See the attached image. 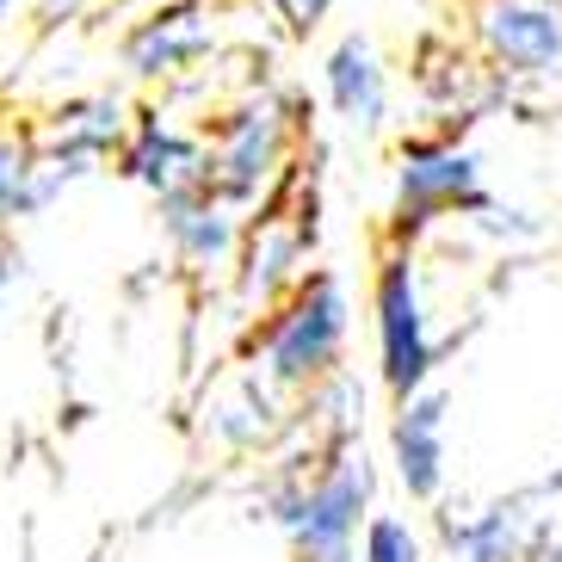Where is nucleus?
<instances>
[{
	"mask_svg": "<svg viewBox=\"0 0 562 562\" xmlns=\"http://www.w3.org/2000/svg\"><path fill=\"white\" fill-rule=\"evenodd\" d=\"M347 347V284L334 272H310L266 322V378L279 390H310L340 364Z\"/></svg>",
	"mask_w": 562,
	"mask_h": 562,
	"instance_id": "2",
	"label": "nucleus"
},
{
	"mask_svg": "<svg viewBox=\"0 0 562 562\" xmlns=\"http://www.w3.org/2000/svg\"><path fill=\"white\" fill-rule=\"evenodd\" d=\"M526 562H562V544H557V538H531Z\"/></svg>",
	"mask_w": 562,
	"mask_h": 562,
	"instance_id": "18",
	"label": "nucleus"
},
{
	"mask_svg": "<svg viewBox=\"0 0 562 562\" xmlns=\"http://www.w3.org/2000/svg\"><path fill=\"white\" fill-rule=\"evenodd\" d=\"M476 37L507 81H550V75H562L557 0H476Z\"/></svg>",
	"mask_w": 562,
	"mask_h": 562,
	"instance_id": "6",
	"label": "nucleus"
},
{
	"mask_svg": "<svg viewBox=\"0 0 562 562\" xmlns=\"http://www.w3.org/2000/svg\"><path fill=\"white\" fill-rule=\"evenodd\" d=\"M124 173H131L136 186H149L155 199L199 192L204 186V143L173 131V124H161V117H143V124L124 136Z\"/></svg>",
	"mask_w": 562,
	"mask_h": 562,
	"instance_id": "8",
	"label": "nucleus"
},
{
	"mask_svg": "<svg viewBox=\"0 0 562 562\" xmlns=\"http://www.w3.org/2000/svg\"><path fill=\"white\" fill-rule=\"evenodd\" d=\"M37 211H44V204H37V149L0 136V223L37 216Z\"/></svg>",
	"mask_w": 562,
	"mask_h": 562,
	"instance_id": "13",
	"label": "nucleus"
},
{
	"mask_svg": "<svg viewBox=\"0 0 562 562\" xmlns=\"http://www.w3.org/2000/svg\"><path fill=\"white\" fill-rule=\"evenodd\" d=\"M446 408L451 396L439 383H420L408 402H396L390 451H396V476L414 501H439L446 488Z\"/></svg>",
	"mask_w": 562,
	"mask_h": 562,
	"instance_id": "7",
	"label": "nucleus"
},
{
	"mask_svg": "<svg viewBox=\"0 0 562 562\" xmlns=\"http://www.w3.org/2000/svg\"><path fill=\"white\" fill-rule=\"evenodd\" d=\"M211 50V25H204L199 7H173V13L143 19L131 37H124V68L131 75H173L192 56Z\"/></svg>",
	"mask_w": 562,
	"mask_h": 562,
	"instance_id": "12",
	"label": "nucleus"
},
{
	"mask_svg": "<svg viewBox=\"0 0 562 562\" xmlns=\"http://www.w3.org/2000/svg\"><path fill=\"white\" fill-rule=\"evenodd\" d=\"M161 216H167V241H173V254L186 266H223L235 254V241H241L229 204H216L204 186L180 192V199H161Z\"/></svg>",
	"mask_w": 562,
	"mask_h": 562,
	"instance_id": "11",
	"label": "nucleus"
},
{
	"mask_svg": "<svg viewBox=\"0 0 562 562\" xmlns=\"http://www.w3.org/2000/svg\"><path fill=\"white\" fill-rule=\"evenodd\" d=\"M13 7H19V0H0V19H7V13H13Z\"/></svg>",
	"mask_w": 562,
	"mask_h": 562,
	"instance_id": "20",
	"label": "nucleus"
},
{
	"mask_svg": "<svg viewBox=\"0 0 562 562\" xmlns=\"http://www.w3.org/2000/svg\"><path fill=\"white\" fill-rule=\"evenodd\" d=\"M81 7H87V0H37V25H44V32H56V25H68Z\"/></svg>",
	"mask_w": 562,
	"mask_h": 562,
	"instance_id": "17",
	"label": "nucleus"
},
{
	"mask_svg": "<svg viewBox=\"0 0 562 562\" xmlns=\"http://www.w3.org/2000/svg\"><path fill=\"white\" fill-rule=\"evenodd\" d=\"M297 254H303L297 235H266V248H254V260H248V279H241V291L266 303L272 291H279V279H291Z\"/></svg>",
	"mask_w": 562,
	"mask_h": 562,
	"instance_id": "15",
	"label": "nucleus"
},
{
	"mask_svg": "<svg viewBox=\"0 0 562 562\" xmlns=\"http://www.w3.org/2000/svg\"><path fill=\"white\" fill-rule=\"evenodd\" d=\"M364 513H371V458L352 439L334 446L328 463H315L310 476L272 488V519L291 531L303 562H352Z\"/></svg>",
	"mask_w": 562,
	"mask_h": 562,
	"instance_id": "1",
	"label": "nucleus"
},
{
	"mask_svg": "<svg viewBox=\"0 0 562 562\" xmlns=\"http://www.w3.org/2000/svg\"><path fill=\"white\" fill-rule=\"evenodd\" d=\"M352 562H420V538L408 531V519L378 513L364 526V544H352Z\"/></svg>",
	"mask_w": 562,
	"mask_h": 562,
	"instance_id": "14",
	"label": "nucleus"
},
{
	"mask_svg": "<svg viewBox=\"0 0 562 562\" xmlns=\"http://www.w3.org/2000/svg\"><path fill=\"white\" fill-rule=\"evenodd\" d=\"M322 81H328V105L340 124L352 131H378L383 112H390V81H383V63L371 50V37H340L322 68Z\"/></svg>",
	"mask_w": 562,
	"mask_h": 562,
	"instance_id": "9",
	"label": "nucleus"
},
{
	"mask_svg": "<svg viewBox=\"0 0 562 562\" xmlns=\"http://www.w3.org/2000/svg\"><path fill=\"white\" fill-rule=\"evenodd\" d=\"M7 284H13V254L0 248V303H7Z\"/></svg>",
	"mask_w": 562,
	"mask_h": 562,
	"instance_id": "19",
	"label": "nucleus"
},
{
	"mask_svg": "<svg viewBox=\"0 0 562 562\" xmlns=\"http://www.w3.org/2000/svg\"><path fill=\"white\" fill-rule=\"evenodd\" d=\"M328 7H334V0H279V13H284V25H291V32H310Z\"/></svg>",
	"mask_w": 562,
	"mask_h": 562,
	"instance_id": "16",
	"label": "nucleus"
},
{
	"mask_svg": "<svg viewBox=\"0 0 562 562\" xmlns=\"http://www.w3.org/2000/svg\"><path fill=\"white\" fill-rule=\"evenodd\" d=\"M446 550L451 562H526L531 550V513L526 501H495L482 513H463V519H446Z\"/></svg>",
	"mask_w": 562,
	"mask_h": 562,
	"instance_id": "10",
	"label": "nucleus"
},
{
	"mask_svg": "<svg viewBox=\"0 0 562 562\" xmlns=\"http://www.w3.org/2000/svg\"><path fill=\"white\" fill-rule=\"evenodd\" d=\"M451 211H488L482 161L458 143H408L396 180V229L414 235Z\"/></svg>",
	"mask_w": 562,
	"mask_h": 562,
	"instance_id": "5",
	"label": "nucleus"
},
{
	"mask_svg": "<svg viewBox=\"0 0 562 562\" xmlns=\"http://www.w3.org/2000/svg\"><path fill=\"white\" fill-rule=\"evenodd\" d=\"M371 310H378V371H383V390H390L396 402H408L414 390L432 378V334H427V303H420L414 254H402V248L383 254Z\"/></svg>",
	"mask_w": 562,
	"mask_h": 562,
	"instance_id": "3",
	"label": "nucleus"
},
{
	"mask_svg": "<svg viewBox=\"0 0 562 562\" xmlns=\"http://www.w3.org/2000/svg\"><path fill=\"white\" fill-rule=\"evenodd\" d=\"M284 161V117L272 100H248L216 117V136L204 143V192L216 204H248Z\"/></svg>",
	"mask_w": 562,
	"mask_h": 562,
	"instance_id": "4",
	"label": "nucleus"
}]
</instances>
